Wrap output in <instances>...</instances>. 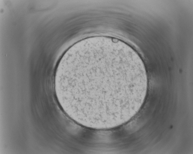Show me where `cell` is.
Here are the masks:
<instances>
[{"label": "cell", "instance_id": "obj_1", "mask_svg": "<svg viewBox=\"0 0 193 154\" xmlns=\"http://www.w3.org/2000/svg\"><path fill=\"white\" fill-rule=\"evenodd\" d=\"M71 67L78 78L66 80L64 94L73 117L104 125L131 115L144 79L139 64L120 53L100 51L85 54Z\"/></svg>", "mask_w": 193, "mask_h": 154}]
</instances>
